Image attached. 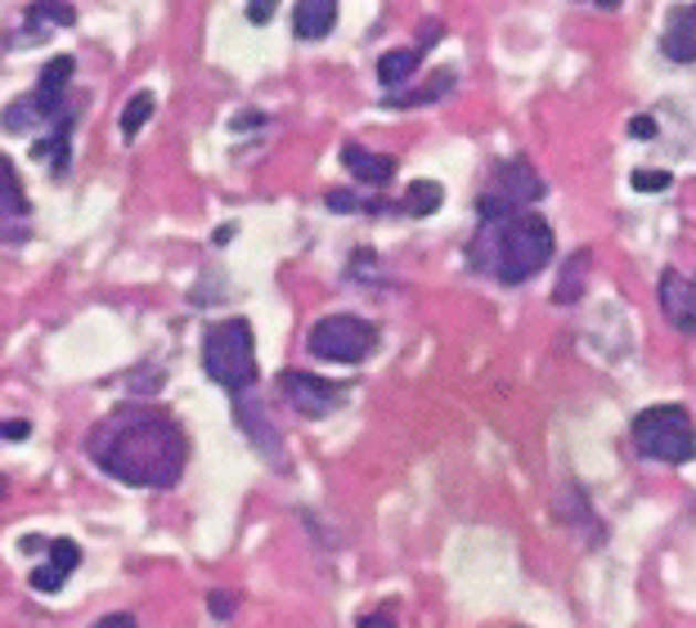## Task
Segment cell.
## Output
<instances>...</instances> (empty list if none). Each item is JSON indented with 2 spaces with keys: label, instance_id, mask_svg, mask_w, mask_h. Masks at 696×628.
Returning <instances> with one entry per match:
<instances>
[{
  "label": "cell",
  "instance_id": "6da1fadb",
  "mask_svg": "<svg viewBox=\"0 0 696 628\" xmlns=\"http://www.w3.org/2000/svg\"><path fill=\"white\" fill-rule=\"evenodd\" d=\"M91 462L130 490H171L189 462L180 417L158 404H117L86 440Z\"/></svg>",
  "mask_w": 696,
  "mask_h": 628
},
{
  "label": "cell",
  "instance_id": "7a4b0ae2",
  "mask_svg": "<svg viewBox=\"0 0 696 628\" xmlns=\"http://www.w3.org/2000/svg\"><path fill=\"white\" fill-rule=\"evenodd\" d=\"M557 234L539 212H517L508 221H476L467 243V265L476 274H491L504 288H521L552 260Z\"/></svg>",
  "mask_w": 696,
  "mask_h": 628
},
{
  "label": "cell",
  "instance_id": "3957f363",
  "mask_svg": "<svg viewBox=\"0 0 696 628\" xmlns=\"http://www.w3.org/2000/svg\"><path fill=\"white\" fill-rule=\"evenodd\" d=\"M202 373L230 395L256 386V332L247 319H217L202 332Z\"/></svg>",
  "mask_w": 696,
  "mask_h": 628
},
{
  "label": "cell",
  "instance_id": "277c9868",
  "mask_svg": "<svg viewBox=\"0 0 696 628\" xmlns=\"http://www.w3.org/2000/svg\"><path fill=\"white\" fill-rule=\"evenodd\" d=\"M630 440L643 458L652 462H669L683 467L696 458V423L683 404H647L634 413L630 423Z\"/></svg>",
  "mask_w": 696,
  "mask_h": 628
},
{
  "label": "cell",
  "instance_id": "5b68a950",
  "mask_svg": "<svg viewBox=\"0 0 696 628\" xmlns=\"http://www.w3.org/2000/svg\"><path fill=\"white\" fill-rule=\"evenodd\" d=\"M306 351L324 364H365L378 351V323L351 310L324 315L310 332H306Z\"/></svg>",
  "mask_w": 696,
  "mask_h": 628
},
{
  "label": "cell",
  "instance_id": "8992f818",
  "mask_svg": "<svg viewBox=\"0 0 696 628\" xmlns=\"http://www.w3.org/2000/svg\"><path fill=\"white\" fill-rule=\"evenodd\" d=\"M548 193V184L539 180V171L526 158H508L491 171V184L476 198V221H508L517 212H530V206Z\"/></svg>",
  "mask_w": 696,
  "mask_h": 628
},
{
  "label": "cell",
  "instance_id": "52a82bcc",
  "mask_svg": "<svg viewBox=\"0 0 696 628\" xmlns=\"http://www.w3.org/2000/svg\"><path fill=\"white\" fill-rule=\"evenodd\" d=\"M278 391H284V400L302 417H328V413H337L346 404V386L341 382L306 373V369H284V373H278Z\"/></svg>",
  "mask_w": 696,
  "mask_h": 628
},
{
  "label": "cell",
  "instance_id": "ba28073f",
  "mask_svg": "<svg viewBox=\"0 0 696 628\" xmlns=\"http://www.w3.org/2000/svg\"><path fill=\"white\" fill-rule=\"evenodd\" d=\"M234 417H239V432L270 458V467H284V440H278V432H270V417H265V404L256 400V391H239L234 395Z\"/></svg>",
  "mask_w": 696,
  "mask_h": 628
},
{
  "label": "cell",
  "instance_id": "9c48e42d",
  "mask_svg": "<svg viewBox=\"0 0 696 628\" xmlns=\"http://www.w3.org/2000/svg\"><path fill=\"white\" fill-rule=\"evenodd\" d=\"M656 301L674 332H696V284L692 278H683L678 269H661Z\"/></svg>",
  "mask_w": 696,
  "mask_h": 628
},
{
  "label": "cell",
  "instance_id": "30bf717a",
  "mask_svg": "<svg viewBox=\"0 0 696 628\" xmlns=\"http://www.w3.org/2000/svg\"><path fill=\"white\" fill-rule=\"evenodd\" d=\"M341 167H346V175H351L356 184H365V189H387L391 180H396V158L391 153H373V149H365V145H341Z\"/></svg>",
  "mask_w": 696,
  "mask_h": 628
},
{
  "label": "cell",
  "instance_id": "8fae6325",
  "mask_svg": "<svg viewBox=\"0 0 696 628\" xmlns=\"http://www.w3.org/2000/svg\"><path fill=\"white\" fill-rule=\"evenodd\" d=\"M661 54L669 63H696V6H678L669 10V23L661 32Z\"/></svg>",
  "mask_w": 696,
  "mask_h": 628
},
{
  "label": "cell",
  "instance_id": "7c38bea8",
  "mask_svg": "<svg viewBox=\"0 0 696 628\" xmlns=\"http://www.w3.org/2000/svg\"><path fill=\"white\" fill-rule=\"evenodd\" d=\"M337 0H302V6H293V32L297 41H324L333 36L337 28Z\"/></svg>",
  "mask_w": 696,
  "mask_h": 628
},
{
  "label": "cell",
  "instance_id": "4fadbf2b",
  "mask_svg": "<svg viewBox=\"0 0 696 628\" xmlns=\"http://www.w3.org/2000/svg\"><path fill=\"white\" fill-rule=\"evenodd\" d=\"M589 269H593V247H576L562 265V278L552 288V306H576L589 292Z\"/></svg>",
  "mask_w": 696,
  "mask_h": 628
},
{
  "label": "cell",
  "instance_id": "5bb4252c",
  "mask_svg": "<svg viewBox=\"0 0 696 628\" xmlns=\"http://www.w3.org/2000/svg\"><path fill=\"white\" fill-rule=\"evenodd\" d=\"M454 86H458V67H436V73H432V82H428L423 91L382 95V108H396V113H404V108H428V104H441V99H445Z\"/></svg>",
  "mask_w": 696,
  "mask_h": 628
},
{
  "label": "cell",
  "instance_id": "9a60e30c",
  "mask_svg": "<svg viewBox=\"0 0 696 628\" xmlns=\"http://www.w3.org/2000/svg\"><path fill=\"white\" fill-rule=\"evenodd\" d=\"M418 67H423V50H418V45H409V50H387V54L378 58V82H382L387 95H400V91L413 82Z\"/></svg>",
  "mask_w": 696,
  "mask_h": 628
},
{
  "label": "cell",
  "instance_id": "2e32d148",
  "mask_svg": "<svg viewBox=\"0 0 696 628\" xmlns=\"http://www.w3.org/2000/svg\"><path fill=\"white\" fill-rule=\"evenodd\" d=\"M445 206V189L436 180H413L400 198V216H413V221H428Z\"/></svg>",
  "mask_w": 696,
  "mask_h": 628
},
{
  "label": "cell",
  "instance_id": "e0dca14e",
  "mask_svg": "<svg viewBox=\"0 0 696 628\" xmlns=\"http://www.w3.org/2000/svg\"><path fill=\"white\" fill-rule=\"evenodd\" d=\"M324 202H328V212H337V216H351V212H360V216H387V212H400V202L360 198L356 189H328Z\"/></svg>",
  "mask_w": 696,
  "mask_h": 628
},
{
  "label": "cell",
  "instance_id": "ac0fdd59",
  "mask_svg": "<svg viewBox=\"0 0 696 628\" xmlns=\"http://www.w3.org/2000/svg\"><path fill=\"white\" fill-rule=\"evenodd\" d=\"M32 206H28V193H23V180L14 171V162L0 153V221H19L28 216Z\"/></svg>",
  "mask_w": 696,
  "mask_h": 628
},
{
  "label": "cell",
  "instance_id": "d6986e66",
  "mask_svg": "<svg viewBox=\"0 0 696 628\" xmlns=\"http://www.w3.org/2000/svg\"><path fill=\"white\" fill-rule=\"evenodd\" d=\"M154 108H158V99H154L149 91H139V95H130V99H126V108H122V117H117L122 135H126V139H135L139 130H145V126H149Z\"/></svg>",
  "mask_w": 696,
  "mask_h": 628
},
{
  "label": "cell",
  "instance_id": "ffe728a7",
  "mask_svg": "<svg viewBox=\"0 0 696 628\" xmlns=\"http://www.w3.org/2000/svg\"><path fill=\"white\" fill-rule=\"evenodd\" d=\"M73 73H77V58H73V54H59V58H50V63H45V73H41L36 91L63 95V91H67V82H73Z\"/></svg>",
  "mask_w": 696,
  "mask_h": 628
},
{
  "label": "cell",
  "instance_id": "44dd1931",
  "mask_svg": "<svg viewBox=\"0 0 696 628\" xmlns=\"http://www.w3.org/2000/svg\"><path fill=\"white\" fill-rule=\"evenodd\" d=\"M50 566H59L63 575H73L77 566H82V543H73V539H50Z\"/></svg>",
  "mask_w": 696,
  "mask_h": 628
},
{
  "label": "cell",
  "instance_id": "7402d4cb",
  "mask_svg": "<svg viewBox=\"0 0 696 628\" xmlns=\"http://www.w3.org/2000/svg\"><path fill=\"white\" fill-rule=\"evenodd\" d=\"M28 23L67 28V23H77V10H73V6H32V10H28Z\"/></svg>",
  "mask_w": 696,
  "mask_h": 628
},
{
  "label": "cell",
  "instance_id": "603a6c76",
  "mask_svg": "<svg viewBox=\"0 0 696 628\" xmlns=\"http://www.w3.org/2000/svg\"><path fill=\"white\" fill-rule=\"evenodd\" d=\"M630 184H634L639 193H665V189L674 184V175L661 171V167H639V171L630 175Z\"/></svg>",
  "mask_w": 696,
  "mask_h": 628
},
{
  "label": "cell",
  "instance_id": "cb8c5ba5",
  "mask_svg": "<svg viewBox=\"0 0 696 628\" xmlns=\"http://www.w3.org/2000/svg\"><path fill=\"white\" fill-rule=\"evenodd\" d=\"M67 579H73V575H63V571H59V566H50V562H45V566H36V571L28 575L32 593H59Z\"/></svg>",
  "mask_w": 696,
  "mask_h": 628
},
{
  "label": "cell",
  "instance_id": "d4e9b609",
  "mask_svg": "<svg viewBox=\"0 0 696 628\" xmlns=\"http://www.w3.org/2000/svg\"><path fill=\"white\" fill-rule=\"evenodd\" d=\"M630 139H639V145H652V139H656V117H652V113H634V117H630Z\"/></svg>",
  "mask_w": 696,
  "mask_h": 628
},
{
  "label": "cell",
  "instance_id": "484cf974",
  "mask_svg": "<svg viewBox=\"0 0 696 628\" xmlns=\"http://www.w3.org/2000/svg\"><path fill=\"white\" fill-rule=\"evenodd\" d=\"M207 606H212L217 619H230L234 606H239V597H234V593H212V597H207Z\"/></svg>",
  "mask_w": 696,
  "mask_h": 628
},
{
  "label": "cell",
  "instance_id": "4316f807",
  "mask_svg": "<svg viewBox=\"0 0 696 628\" xmlns=\"http://www.w3.org/2000/svg\"><path fill=\"white\" fill-rule=\"evenodd\" d=\"M445 41V23H428V28H418V50H432V45H441Z\"/></svg>",
  "mask_w": 696,
  "mask_h": 628
},
{
  "label": "cell",
  "instance_id": "83f0119b",
  "mask_svg": "<svg viewBox=\"0 0 696 628\" xmlns=\"http://www.w3.org/2000/svg\"><path fill=\"white\" fill-rule=\"evenodd\" d=\"M356 628H396V615H387V610H369V615L356 619Z\"/></svg>",
  "mask_w": 696,
  "mask_h": 628
},
{
  "label": "cell",
  "instance_id": "f1b7e54d",
  "mask_svg": "<svg viewBox=\"0 0 696 628\" xmlns=\"http://www.w3.org/2000/svg\"><path fill=\"white\" fill-rule=\"evenodd\" d=\"M91 628H139V624H135V615L117 610V615H104V619H99V624H91Z\"/></svg>",
  "mask_w": 696,
  "mask_h": 628
},
{
  "label": "cell",
  "instance_id": "f546056e",
  "mask_svg": "<svg viewBox=\"0 0 696 628\" xmlns=\"http://www.w3.org/2000/svg\"><path fill=\"white\" fill-rule=\"evenodd\" d=\"M0 432H6V440H28V436H32V423H23V417H14V423H6Z\"/></svg>",
  "mask_w": 696,
  "mask_h": 628
},
{
  "label": "cell",
  "instance_id": "4dcf8cb0",
  "mask_svg": "<svg viewBox=\"0 0 696 628\" xmlns=\"http://www.w3.org/2000/svg\"><path fill=\"white\" fill-rule=\"evenodd\" d=\"M270 19H274V6H265V0L247 6V23H256V28H261V23H270Z\"/></svg>",
  "mask_w": 696,
  "mask_h": 628
},
{
  "label": "cell",
  "instance_id": "1f68e13d",
  "mask_svg": "<svg viewBox=\"0 0 696 628\" xmlns=\"http://www.w3.org/2000/svg\"><path fill=\"white\" fill-rule=\"evenodd\" d=\"M230 126H234V130H252V126H261V113H234Z\"/></svg>",
  "mask_w": 696,
  "mask_h": 628
},
{
  "label": "cell",
  "instance_id": "d6a6232c",
  "mask_svg": "<svg viewBox=\"0 0 696 628\" xmlns=\"http://www.w3.org/2000/svg\"><path fill=\"white\" fill-rule=\"evenodd\" d=\"M23 552H45L50 547V539H41V534H23V543H19Z\"/></svg>",
  "mask_w": 696,
  "mask_h": 628
},
{
  "label": "cell",
  "instance_id": "836d02e7",
  "mask_svg": "<svg viewBox=\"0 0 696 628\" xmlns=\"http://www.w3.org/2000/svg\"><path fill=\"white\" fill-rule=\"evenodd\" d=\"M230 238H234V225H221V230H217V238H212V243H217V247H225V243H230Z\"/></svg>",
  "mask_w": 696,
  "mask_h": 628
},
{
  "label": "cell",
  "instance_id": "e575fe53",
  "mask_svg": "<svg viewBox=\"0 0 696 628\" xmlns=\"http://www.w3.org/2000/svg\"><path fill=\"white\" fill-rule=\"evenodd\" d=\"M6 490H10V485H6V480H0V499H6Z\"/></svg>",
  "mask_w": 696,
  "mask_h": 628
},
{
  "label": "cell",
  "instance_id": "d590c367",
  "mask_svg": "<svg viewBox=\"0 0 696 628\" xmlns=\"http://www.w3.org/2000/svg\"><path fill=\"white\" fill-rule=\"evenodd\" d=\"M0 440H6V432H0Z\"/></svg>",
  "mask_w": 696,
  "mask_h": 628
}]
</instances>
